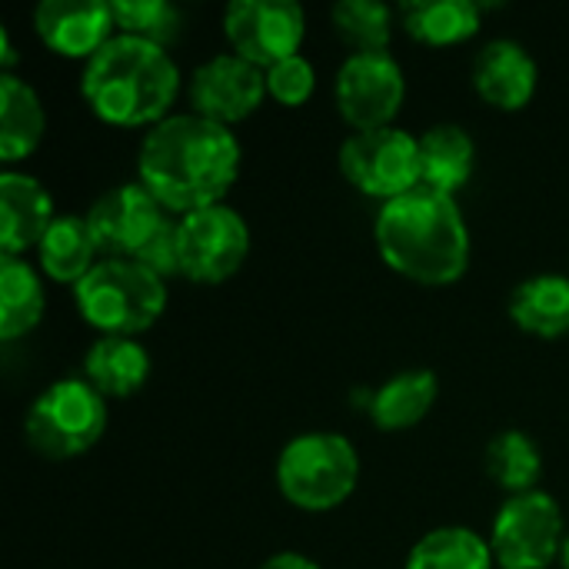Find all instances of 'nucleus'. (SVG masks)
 Returning <instances> with one entry per match:
<instances>
[{"mask_svg":"<svg viewBox=\"0 0 569 569\" xmlns=\"http://www.w3.org/2000/svg\"><path fill=\"white\" fill-rule=\"evenodd\" d=\"M240 140L227 123L180 110L153 123L137 150V180L177 217L223 203L240 177Z\"/></svg>","mask_w":569,"mask_h":569,"instance_id":"1","label":"nucleus"},{"mask_svg":"<svg viewBox=\"0 0 569 569\" xmlns=\"http://www.w3.org/2000/svg\"><path fill=\"white\" fill-rule=\"evenodd\" d=\"M373 240L390 270L427 287H447L460 280L473 253L470 227L457 197L423 183L397 200L380 203Z\"/></svg>","mask_w":569,"mask_h":569,"instance_id":"2","label":"nucleus"},{"mask_svg":"<svg viewBox=\"0 0 569 569\" xmlns=\"http://www.w3.org/2000/svg\"><path fill=\"white\" fill-rule=\"evenodd\" d=\"M180 67L167 47L113 33L80 73V93L87 107L113 127H153L170 117L180 97Z\"/></svg>","mask_w":569,"mask_h":569,"instance_id":"3","label":"nucleus"},{"mask_svg":"<svg viewBox=\"0 0 569 569\" xmlns=\"http://www.w3.org/2000/svg\"><path fill=\"white\" fill-rule=\"evenodd\" d=\"M80 317L100 337H137L167 310V280L140 260L100 257L73 287Z\"/></svg>","mask_w":569,"mask_h":569,"instance_id":"4","label":"nucleus"},{"mask_svg":"<svg viewBox=\"0 0 569 569\" xmlns=\"http://www.w3.org/2000/svg\"><path fill=\"white\" fill-rule=\"evenodd\" d=\"M360 480L357 447L333 430H307L283 443L277 457V487L280 493L307 510L327 513L340 507Z\"/></svg>","mask_w":569,"mask_h":569,"instance_id":"5","label":"nucleus"},{"mask_svg":"<svg viewBox=\"0 0 569 569\" xmlns=\"http://www.w3.org/2000/svg\"><path fill=\"white\" fill-rule=\"evenodd\" d=\"M107 430V397L87 377H60L43 387L23 420V433L47 460L87 453Z\"/></svg>","mask_w":569,"mask_h":569,"instance_id":"6","label":"nucleus"},{"mask_svg":"<svg viewBox=\"0 0 569 569\" xmlns=\"http://www.w3.org/2000/svg\"><path fill=\"white\" fill-rule=\"evenodd\" d=\"M563 540V510L547 490L507 497L490 530V550L500 569L553 567L560 560Z\"/></svg>","mask_w":569,"mask_h":569,"instance_id":"7","label":"nucleus"},{"mask_svg":"<svg viewBox=\"0 0 569 569\" xmlns=\"http://www.w3.org/2000/svg\"><path fill=\"white\" fill-rule=\"evenodd\" d=\"M340 170L360 193L397 200L420 187V137L397 123L353 130L340 143Z\"/></svg>","mask_w":569,"mask_h":569,"instance_id":"8","label":"nucleus"},{"mask_svg":"<svg viewBox=\"0 0 569 569\" xmlns=\"http://www.w3.org/2000/svg\"><path fill=\"white\" fill-rule=\"evenodd\" d=\"M180 273L197 283L230 280L250 253V223L230 203L177 217Z\"/></svg>","mask_w":569,"mask_h":569,"instance_id":"9","label":"nucleus"},{"mask_svg":"<svg viewBox=\"0 0 569 569\" xmlns=\"http://www.w3.org/2000/svg\"><path fill=\"white\" fill-rule=\"evenodd\" d=\"M337 110L353 130L390 127L407 100V73L390 50L347 53L337 80Z\"/></svg>","mask_w":569,"mask_h":569,"instance_id":"10","label":"nucleus"},{"mask_svg":"<svg viewBox=\"0 0 569 569\" xmlns=\"http://www.w3.org/2000/svg\"><path fill=\"white\" fill-rule=\"evenodd\" d=\"M173 220L177 217L140 180L110 187L87 210V223L100 247V257H123V260H140L143 250Z\"/></svg>","mask_w":569,"mask_h":569,"instance_id":"11","label":"nucleus"},{"mask_svg":"<svg viewBox=\"0 0 569 569\" xmlns=\"http://www.w3.org/2000/svg\"><path fill=\"white\" fill-rule=\"evenodd\" d=\"M223 33L230 50L257 67H270L300 53L307 13L297 0H230L223 10Z\"/></svg>","mask_w":569,"mask_h":569,"instance_id":"12","label":"nucleus"},{"mask_svg":"<svg viewBox=\"0 0 569 569\" xmlns=\"http://www.w3.org/2000/svg\"><path fill=\"white\" fill-rule=\"evenodd\" d=\"M187 93H190V110L230 127L237 120H247L263 103L267 70L233 50L213 53L193 67L187 80Z\"/></svg>","mask_w":569,"mask_h":569,"instance_id":"13","label":"nucleus"},{"mask_svg":"<svg viewBox=\"0 0 569 569\" xmlns=\"http://www.w3.org/2000/svg\"><path fill=\"white\" fill-rule=\"evenodd\" d=\"M33 30L53 53L87 63L117 33V20L103 0H40Z\"/></svg>","mask_w":569,"mask_h":569,"instance_id":"14","label":"nucleus"},{"mask_svg":"<svg viewBox=\"0 0 569 569\" xmlns=\"http://www.w3.org/2000/svg\"><path fill=\"white\" fill-rule=\"evenodd\" d=\"M53 213L50 190L27 170L3 167L0 170V253L23 257L30 247L43 240Z\"/></svg>","mask_w":569,"mask_h":569,"instance_id":"15","label":"nucleus"},{"mask_svg":"<svg viewBox=\"0 0 569 569\" xmlns=\"http://www.w3.org/2000/svg\"><path fill=\"white\" fill-rule=\"evenodd\" d=\"M540 67L533 53L513 37H493L480 47L473 60L477 93L500 110H520L537 93Z\"/></svg>","mask_w":569,"mask_h":569,"instance_id":"16","label":"nucleus"},{"mask_svg":"<svg viewBox=\"0 0 569 569\" xmlns=\"http://www.w3.org/2000/svg\"><path fill=\"white\" fill-rule=\"evenodd\" d=\"M420 137V183L440 193H457L477 167V143L460 123H433Z\"/></svg>","mask_w":569,"mask_h":569,"instance_id":"17","label":"nucleus"},{"mask_svg":"<svg viewBox=\"0 0 569 569\" xmlns=\"http://www.w3.org/2000/svg\"><path fill=\"white\" fill-rule=\"evenodd\" d=\"M440 380L427 367H410L383 380L370 397V417L380 430L397 433L417 427L437 403Z\"/></svg>","mask_w":569,"mask_h":569,"instance_id":"18","label":"nucleus"},{"mask_svg":"<svg viewBox=\"0 0 569 569\" xmlns=\"http://www.w3.org/2000/svg\"><path fill=\"white\" fill-rule=\"evenodd\" d=\"M47 130L40 93L17 73H0V160L13 167L37 150Z\"/></svg>","mask_w":569,"mask_h":569,"instance_id":"19","label":"nucleus"},{"mask_svg":"<svg viewBox=\"0 0 569 569\" xmlns=\"http://www.w3.org/2000/svg\"><path fill=\"white\" fill-rule=\"evenodd\" d=\"M97 260L100 247L90 233L87 213H57V220L37 243V263L57 283L77 287Z\"/></svg>","mask_w":569,"mask_h":569,"instance_id":"20","label":"nucleus"},{"mask_svg":"<svg viewBox=\"0 0 569 569\" xmlns=\"http://www.w3.org/2000/svg\"><path fill=\"white\" fill-rule=\"evenodd\" d=\"M83 377L103 397H130L150 377V353L137 337H97L83 353Z\"/></svg>","mask_w":569,"mask_h":569,"instance_id":"21","label":"nucleus"},{"mask_svg":"<svg viewBox=\"0 0 569 569\" xmlns=\"http://www.w3.org/2000/svg\"><path fill=\"white\" fill-rule=\"evenodd\" d=\"M513 323L533 337L569 333V277L567 273H533L520 280L507 303Z\"/></svg>","mask_w":569,"mask_h":569,"instance_id":"22","label":"nucleus"},{"mask_svg":"<svg viewBox=\"0 0 569 569\" xmlns=\"http://www.w3.org/2000/svg\"><path fill=\"white\" fill-rule=\"evenodd\" d=\"M43 307V280L27 257L0 253V340L13 343L27 337L40 323Z\"/></svg>","mask_w":569,"mask_h":569,"instance_id":"23","label":"nucleus"},{"mask_svg":"<svg viewBox=\"0 0 569 569\" xmlns=\"http://www.w3.org/2000/svg\"><path fill=\"white\" fill-rule=\"evenodd\" d=\"M407 33L430 47L463 43L480 30V7L473 0H407L400 7Z\"/></svg>","mask_w":569,"mask_h":569,"instance_id":"24","label":"nucleus"},{"mask_svg":"<svg viewBox=\"0 0 569 569\" xmlns=\"http://www.w3.org/2000/svg\"><path fill=\"white\" fill-rule=\"evenodd\" d=\"M493 563L490 540L470 527H437L407 553V569H493Z\"/></svg>","mask_w":569,"mask_h":569,"instance_id":"25","label":"nucleus"},{"mask_svg":"<svg viewBox=\"0 0 569 569\" xmlns=\"http://www.w3.org/2000/svg\"><path fill=\"white\" fill-rule=\"evenodd\" d=\"M487 473L493 477V483L500 490H507L510 497L517 493H530L540 490V477H543V453L540 443L523 433V430H500L490 443H487Z\"/></svg>","mask_w":569,"mask_h":569,"instance_id":"26","label":"nucleus"},{"mask_svg":"<svg viewBox=\"0 0 569 569\" xmlns=\"http://www.w3.org/2000/svg\"><path fill=\"white\" fill-rule=\"evenodd\" d=\"M333 27L343 43L357 50H390L393 37V7L383 0H337L333 10Z\"/></svg>","mask_w":569,"mask_h":569,"instance_id":"27","label":"nucleus"},{"mask_svg":"<svg viewBox=\"0 0 569 569\" xmlns=\"http://www.w3.org/2000/svg\"><path fill=\"white\" fill-rule=\"evenodd\" d=\"M110 10L120 33H133L160 47H170L183 27V13L170 0H110Z\"/></svg>","mask_w":569,"mask_h":569,"instance_id":"28","label":"nucleus"},{"mask_svg":"<svg viewBox=\"0 0 569 569\" xmlns=\"http://www.w3.org/2000/svg\"><path fill=\"white\" fill-rule=\"evenodd\" d=\"M313 87H317V70L303 53L283 57V60L267 67V93L273 100L287 103V107H297V103L310 100Z\"/></svg>","mask_w":569,"mask_h":569,"instance_id":"29","label":"nucleus"},{"mask_svg":"<svg viewBox=\"0 0 569 569\" xmlns=\"http://www.w3.org/2000/svg\"><path fill=\"white\" fill-rule=\"evenodd\" d=\"M260 569H323L317 560L303 557V553H293V550H283V553H273L263 560Z\"/></svg>","mask_w":569,"mask_h":569,"instance_id":"30","label":"nucleus"},{"mask_svg":"<svg viewBox=\"0 0 569 569\" xmlns=\"http://www.w3.org/2000/svg\"><path fill=\"white\" fill-rule=\"evenodd\" d=\"M13 63H17V50H13L10 30L0 27V73H13Z\"/></svg>","mask_w":569,"mask_h":569,"instance_id":"31","label":"nucleus"},{"mask_svg":"<svg viewBox=\"0 0 569 569\" xmlns=\"http://www.w3.org/2000/svg\"><path fill=\"white\" fill-rule=\"evenodd\" d=\"M560 567L569 569V533L567 540H563V550H560Z\"/></svg>","mask_w":569,"mask_h":569,"instance_id":"32","label":"nucleus"}]
</instances>
